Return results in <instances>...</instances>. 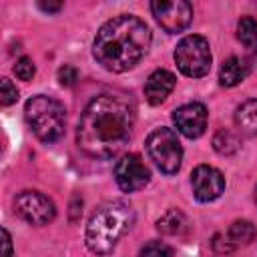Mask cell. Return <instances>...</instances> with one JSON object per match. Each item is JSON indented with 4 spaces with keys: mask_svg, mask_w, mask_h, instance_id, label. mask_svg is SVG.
<instances>
[{
    "mask_svg": "<svg viewBox=\"0 0 257 257\" xmlns=\"http://www.w3.org/2000/svg\"><path fill=\"white\" fill-rule=\"evenodd\" d=\"M255 201H257V187H255Z\"/></svg>",
    "mask_w": 257,
    "mask_h": 257,
    "instance_id": "cell-27",
    "label": "cell"
},
{
    "mask_svg": "<svg viewBox=\"0 0 257 257\" xmlns=\"http://www.w3.org/2000/svg\"><path fill=\"white\" fill-rule=\"evenodd\" d=\"M139 257H173V249L163 241H149L139 251Z\"/></svg>",
    "mask_w": 257,
    "mask_h": 257,
    "instance_id": "cell-19",
    "label": "cell"
},
{
    "mask_svg": "<svg viewBox=\"0 0 257 257\" xmlns=\"http://www.w3.org/2000/svg\"><path fill=\"white\" fill-rule=\"evenodd\" d=\"M34 72H36V66H34V62H32L28 56H22L20 60H16V64H14V74H16L20 80H32Z\"/></svg>",
    "mask_w": 257,
    "mask_h": 257,
    "instance_id": "cell-20",
    "label": "cell"
},
{
    "mask_svg": "<svg viewBox=\"0 0 257 257\" xmlns=\"http://www.w3.org/2000/svg\"><path fill=\"white\" fill-rule=\"evenodd\" d=\"M249 70H251L249 60H245L241 56H231L219 68V82L223 86H229L231 88V86L239 84L241 80H245V76L249 74Z\"/></svg>",
    "mask_w": 257,
    "mask_h": 257,
    "instance_id": "cell-13",
    "label": "cell"
},
{
    "mask_svg": "<svg viewBox=\"0 0 257 257\" xmlns=\"http://www.w3.org/2000/svg\"><path fill=\"white\" fill-rule=\"evenodd\" d=\"M173 122L181 135L187 139H197L207 126V108L201 102H187L173 110Z\"/></svg>",
    "mask_w": 257,
    "mask_h": 257,
    "instance_id": "cell-11",
    "label": "cell"
},
{
    "mask_svg": "<svg viewBox=\"0 0 257 257\" xmlns=\"http://www.w3.org/2000/svg\"><path fill=\"white\" fill-rule=\"evenodd\" d=\"M147 151L153 163L165 175H175L179 171L183 161V147L173 128H167V126L155 128L147 137Z\"/></svg>",
    "mask_w": 257,
    "mask_h": 257,
    "instance_id": "cell-5",
    "label": "cell"
},
{
    "mask_svg": "<svg viewBox=\"0 0 257 257\" xmlns=\"http://www.w3.org/2000/svg\"><path fill=\"white\" fill-rule=\"evenodd\" d=\"M24 118L30 131L42 143H54L62 137L66 124V110L62 102L52 96L36 94L24 104Z\"/></svg>",
    "mask_w": 257,
    "mask_h": 257,
    "instance_id": "cell-4",
    "label": "cell"
},
{
    "mask_svg": "<svg viewBox=\"0 0 257 257\" xmlns=\"http://www.w3.org/2000/svg\"><path fill=\"white\" fill-rule=\"evenodd\" d=\"M76 78H78V72H76L74 66L64 64V66L58 68V82H60L62 86H72V84L76 82Z\"/></svg>",
    "mask_w": 257,
    "mask_h": 257,
    "instance_id": "cell-22",
    "label": "cell"
},
{
    "mask_svg": "<svg viewBox=\"0 0 257 257\" xmlns=\"http://www.w3.org/2000/svg\"><path fill=\"white\" fill-rule=\"evenodd\" d=\"M18 100V90L16 86L8 80V78H2V90H0V102L2 106H10Z\"/></svg>",
    "mask_w": 257,
    "mask_h": 257,
    "instance_id": "cell-21",
    "label": "cell"
},
{
    "mask_svg": "<svg viewBox=\"0 0 257 257\" xmlns=\"http://www.w3.org/2000/svg\"><path fill=\"white\" fill-rule=\"evenodd\" d=\"M235 124L247 137H255L257 135V98H249V100H245V102H241L237 106Z\"/></svg>",
    "mask_w": 257,
    "mask_h": 257,
    "instance_id": "cell-14",
    "label": "cell"
},
{
    "mask_svg": "<svg viewBox=\"0 0 257 257\" xmlns=\"http://www.w3.org/2000/svg\"><path fill=\"white\" fill-rule=\"evenodd\" d=\"M149 179H151L149 169L145 167L143 159L135 153L122 155L114 165V181L124 193H135L145 189Z\"/></svg>",
    "mask_w": 257,
    "mask_h": 257,
    "instance_id": "cell-9",
    "label": "cell"
},
{
    "mask_svg": "<svg viewBox=\"0 0 257 257\" xmlns=\"http://www.w3.org/2000/svg\"><path fill=\"white\" fill-rule=\"evenodd\" d=\"M151 12L169 34L183 32L193 20V6L187 0H157L151 2Z\"/></svg>",
    "mask_w": 257,
    "mask_h": 257,
    "instance_id": "cell-8",
    "label": "cell"
},
{
    "mask_svg": "<svg viewBox=\"0 0 257 257\" xmlns=\"http://www.w3.org/2000/svg\"><path fill=\"white\" fill-rule=\"evenodd\" d=\"M151 30L133 14H120L106 20L94 38L92 54L100 66L110 72H126L149 52Z\"/></svg>",
    "mask_w": 257,
    "mask_h": 257,
    "instance_id": "cell-2",
    "label": "cell"
},
{
    "mask_svg": "<svg viewBox=\"0 0 257 257\" xmlns=\"http://www.w3.org/2000/svg\"><path fill=\"white\" fill-rule=\"evenodd\" d=\"M80 207H82V199L78 195H74L72 197V203H70V221H76L80 217V213H82Z\"/></svg>",
    "mask_w": 257,
    "mask_h": 257,
    "instance_id": "cell-25",
    "label": "cell"
},
{
    "mask_svg": "<svg viewBox=\"0 0 257 257\" xmlns=\"http://www.w3.org/2000/svg\"><path fill=\"white\" fill-rule=\"evenodd\" d=\"M2 257H12V239L8 229L2 227Z\"/></svg>",
    "mask_w": 257,
    "mask_h": 257,
    "instance_id": "cell-24",
    "label": "cell"
},
{
    "mask_svg": "<svg viewBox=\"0 0 257 257\" xmlns=\"http://www.w3.org/2000/svg\"><path fill=\"white\" fill-rule=\"evenodd\" d=\"M135 100L124 92H102L94 96L80 114L76 143L94 159H110L131 141L135 124Z\"/></svg>",
    "mask_w": 257,
    "mask_h": 257,
    "instance_id": "cell-1",
    "label": "cell"
},
{
    "mask_svg": "<svg viewBox=\"0 0 257 257\" xmlns=\"http://www.w3.org/2000/svg\"><path fill=\"white\" fill-rule=\"evenodd\" d=\"M175 62L185 76H191V78L205 76L211 68L209 42L199 34L185 36L175 48Z\"/></svg>",
    "mask_w": 257,
    "mask_h": 257,
    "instance_id": "cell-6",
    "label": "cell"
},
{
    "mask_svg": "<svg viewBox=\"0 0 257 257\" xmlns=\"http://www.w3.org/2000/svg\"><path fill=\"white\" fill-rule=\"evenodd\" d=\"M14 213L30 225H46L56 217V207L40 191H22L14 199Z\"/></svg>",
    "mask_w": 257,
    "mask_h": 257,
    "instance_id": "cell-7",
    "label": "cell"
},
{
    "mask_svg": "<svg viewBox=\"0 0 257 257\" xmlns=\"http://www.w3.org/2000/svg\"><path fill=\"white\" fill-rule=\"evenodd\" d=\"M191 187H193V195L197 201L209 203V201L219 199L221 193L225 191V177L215 167L199 165L191 173Z\"/></svg>",
    "mask_w": 257,
    "mask_h": 257,
    "instance_id": "cell-10",
    "label": "cell"
},
{
    "mask_svg": "<svg viewBox=\"0 0 257 257\" xmlns=\"http://www.w3.org/2000/svg\"><path fill=\"white\" fill-rule=\"evenodd\" d=\"M135 223V211L124 201H104L100 203L84 231V243L90 253L94 255H108L116 247L118 239L133 227Z\"/></svg>",
    "mask_w": 257,
    "mask_h": 257,
    "instance_id": "cell-3",
    "label": "cell"
},
{
    "mask_svg": "<svg viewBox=\"0 0 257 257\" xmlns=\"http://www.w3.org/2000/svg\"><path fill=\"white\" fill-rule=\"evenodd\" d=\"M257 237V229L251 221L247 219H237L231 223V227L227 229V239L233 247H241V245H249L253 239Z\"/></svg>",
    "mask_w": 257,
    "mask_h": 257,
    "instance_id": "cell-15",
    "label": "cell"
},
{
    "mask_svg": "<svg viewBox=\"0 0 257 257\" xmlns=\"http://www.w3.org/2000/svg\"><path fill=\"white\" fill-rule=\"evenodd\" d=\"M175 82H177L175 74L165 68H157L155 72H151L145 82V98L149 100V104L153 106L161 104L175 88Z\"/></svg>",
    "mask_w": 257,
    "mask_h": 257,
    "instance_id": "cell-12",
    "label": "cell"
},
{
    "mask_svg": "<svg viewBox=\"0 0 257 257\" xmlns=\"http://www.w3.org/2000/svg\"><path fill=\"white\" fill-rule=\"evenodd\" d=\"M213 149L219 155H233V153L239 151V139H237L235 133H231L227 128H221L213 137Z\"/></svg>",
    "mask_w": 257,
    "mask_h": 257,
    "instance_id": "cell-18",
    "label": "cell"
},
{
    "mask_svg": "<svg viewBox=\"0 0 257 257\" xmlns=\"http://www.w3.org/2000/svg\"><path fill=\"white\" fill-rule=\"evenodd\" d=\"M211 245H213V249H215L217 253H229V251H233V249H235V247L229 243L227 235H221V233H217V235L213 237Z\"/></svg>",
    "mask_w": 257,
    "mask_h": 257,
    "instance_id": "cell-23",
    "label": "cell"
},
{
    "mask_svg": "<svg viewBox=\"0 0 257 257\" xmlns=\"http://www.w3.org/2000/svg\"><path fill=\"white\" fill-rule=\"evenodd\" d=\"M44 12H58L60 8H62V2H40L38 4Z\"/></svg>",
    "mask_w": 257,
    "mask_h": 257,
    "instance_id": "cell-26",
    "label": "cell"
},
{
    "mask_svg": "<svg viewBox=\"0 0 257 257\" xmlns=\"http://www.w3.org/2000/svg\"><path fill=\"white\" fill-rule=\"evenodd\" d=\"M187 227V219L179 209H169L157 221V231L163 235H181Z\"/></svg>",
    "mask_w": 257,
    "mask_h": 257,
    "instance_id": "cell-16",
    "label": "cell"
},
{
    "mask_svg": "<svg viewBox=\"0 0 257 257\" xmlns=\"http://www.w3.org/2000/svg\"><path fill=\"white\" fill-rule=\"evenodd\" d=\"M237 38L251 54H257V20L251 16H243L237 22Z\"/></svg>",
    "mask_w": 257,
    "mask_h": 257,
    "instance_id": "cell-17",
    "label": "cell"
}]
</instances>
